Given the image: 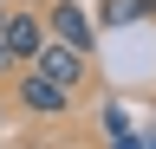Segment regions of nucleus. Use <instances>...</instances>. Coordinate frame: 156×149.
Wrapping results in <instances>:
<instances>
[{
  "label": "nucleus",
  "instance_id": "nucleus-1",
  "mask_svg": "<svg viewBox=\"0 0 156 149\" xmlns=\"http://www.w3.org/2000/svg\"><path fill=\"white\" fill-rule=\"evenodd\" d=\"M13 97H20V110H26V117H65L78 91L52 84L46 71H33V65H20V78H13Z\"/></svg>",
  "mask_w": 156,
  "mask_h": 149
},
{
  "label": "nucleus",
  "instance_id": "nucleus-2",
  "mask_svg": "<svg viewBox=\"0 0 156 149\" xmlns=\"http://www.w3.org/2000/svg\"><path fill=\"white\" fill-rule=\"evenodd\" d=\"M33 71H46V78L65 84V91H85V78H91V52H78V46H65V39H46V46H39V59H33Z\"/></svg>",
  "mask_w": 156,
  "mask_h": 149
},
{
  "label": "nucleus",
  "instance_id": "nucleus-3",
  "mask_svg": "<svg viewBox=\"0 0 156 149\" xmlns=\"http://www.w3.org/2000/svg\"><path fill=\"white\" fill-rule=\"evenodd\" d=\"M46 39H52V32H46V13H26V7H7V32H0V46H7V52H13L20 65H33Z\"/></svg>",
  "mask_w": 156,
  "mask_h": 149
},
{
  "label": "nucleus",
  "instance_id": "nucleus-4",
  "mask_svg": "<svg viewBox=\"0 0 156 149\" xmlns=\"http://www.w3.org/2000/svg\"><path fill=\"white\" fill-rule=\"evenodd\" d=\"M46 32H52V39H65V46H78V52L98 46V20L78 7V0H52V7H46Z\"/></svg>",
  "mask_w": 156,
  "mask_h": 149
},
{
  "label": "nucleus",
  "instance_id": "nucleus-5",
  "mask_svg": "<svg viewBox=\"0 0 156 149\" xmlns=\"http://www.w3.org/2000/svg\"><path fill=\"white\" fill-rule=\"evenodd\" d=\"M136 13H150V0H104V13H98V20H104V26H130Z\"/></svg>",
  "mask_w": 156,
  "mask_h": 149
},
{
  "label": "nucleus",
  "instance_id": "nucleus-6",
  "mask_svg": "<svg viewBox=\"0 0 156 149\" xmlns=\"http://www.w3.org/2000/svg\"><path fill=\"white\" fill-rule=\"evenodd\" d=\"M104 130H111V149H143L130 136V123H124V110H104Z\"/></svg>",
  "mask_w": 156,
  "mask_h": 149
},
{
  "label": "nucleus",
  "instance_id": "nucleus-7",
  "mask_svg": "<svg viewBox=\"0 0 156 149\" xmlns=\"http://www.w3.org/2000/svg\"><path fill=\"white\" fill-rule=\"evenodd\" d=\"M13 65H20V59H13V52H7V46H0V78H7V71H13Z\"/></svg>",
  "mask_w": 156,
  "mask_h": 149
},
{
  "label": "nucleus",
  "instance_id": "nucleus-8",
  "mask_svg": "<svg viewBox=\"0 0 156 149\" xmlns=\"http://www.w3.org/2000/svg\"><path fill=\"white\" fill-rule=\"evenodd\" d=\"M0 32H7V7H0Z\"/></svg>",
  "mask_w": 156,
  "mask_h": 149
},
{
  "label": "nucleus",
  "instance_id": "nucleus-9",
  "mask_svg": "<svg viewBox=\"0 0 156 149\" xmlns=\"http://www.w3.org/2000/svg\"><path fill=\"white\" fill-rule=\"evenodd\" d=\"M150 13H156V0H150Z\"/></svg>",
  "mask_w": 156,
  "mask_h": 149
}]
</instances>
